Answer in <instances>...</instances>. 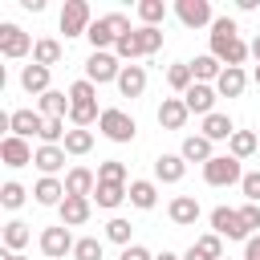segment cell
I'll list each match as a JSON object with an SVG mask.
<instances>
[{
	"instance_id": "31",
	"label": "cell",
	"mask_w": 260,
	"mask_h": 260,
	"mask_svg": "<svg viewBox=\"0 0 260 260\" xmlns=\"http://www.w3.org/2000/svg\"><path fill=\"white\" fill-rule=\"evenodd\" d=\"M167 85H171V89L183 98V93L195 85V73H191V65H187V61H175V65L167 69Z\"/></svg>"
},
{
	"instance_id": "15",
	"label": "cell",
	"mask_w": 260,
	"mask_h": 260,
	"mask_svg": "<svg viewBox=\"0 0 260 260\" xmlns=\"http://www.w3.org/2000/svg\"><path fill=\"white\" fill-rule=\"evenodd\" d=\"M93 191H98V175H93L89 167H73V171L65 175V195H81V199H93Z\"/></svg>"
},
{
	"instance_id": "38",
	"label": "cell",
	"mask_w": 260,
	"mask_h": 260,
	"mask_svg": "<svg viewBox=\"0 0 260 260\" xmlns=\"http://www.w3.org/2000/svg\"><path fill=\"white\" fill-rule=\"evenodd\" d=\"M134 37H138V45H142V57H150V53H158L162 49V28H134Z\"/></svg>"
},
{
	"instance_id": "41",
	"label": "cell",
	"mask_w": 260,
	"mask_h": 260,
	"mask_svg": "<svg viewBox=\"0 0 260 260\" xmlns=\"http://www.w3.org/2000/svg\"><path fill=\"white\" fill-rule=\"evenodd\" d=\"M98 183H126V162L106 158V162L98 167Z\"/></svg>"
},
{
	"instance_id": "6",
	"label": "cell",
	"mask_w": 260,
	"mask_h": 260,
	"mask_svg": "<svg viewBox=\"0 0 260 260\" xmlns=\"http://www.w3.org/2000/svg\"><path fill=\"white\" fill-rule=\"evenodd\" d=\"M89 24H93L89 4H85V0H65V8H61V32H65V37H85Z\"/></svg>"
},
{
	"instance_id": "21",
	"label": "cell",
	"mask_w": 260,
	"mask_h": 260,
	"mask_svg": "<svg viewBox=\"0 0 260 260\" xmlns=\"http://www.w3.org/2000/svg\"><path fill=\"white\" fill-rule=\"evenodd\" d=\"M187 175V158L183 154H158L154 158V179L158 183H179Z\"/></svg>"
},
{
	"instance_id": "53",
	"label": "cell",
	"mask_w": 260,
	"mask_h": 260,
	"mask_svg": "<svg viewBox=\"0 0 260 260\" xmlns=\"http://www.w3.org/2000/svg\"><path fill=\"white\" fill-rule=\"evenodd\" d=\"M223 260H232V256H223Z\"/></svg>"
},
{
	"instance_id": "26",
	"label": "cell",
	"mask_w": 260,
	"mask_h": 260,
	"mask_svg": "<svg viewBox=\"0 0 260 260\" xmlns=\"http://www.w3.org/2000/svg\"><path fill=\"white\" fill-rule=\"evenodd\" d=\"M122 199H130V183H98V191H93V203L106 211H114Z\"/></svg>"
},
{
	"instance_id": "17",
	"label": "cell",
	"mask_w": 260,
	"mask_h": 260,
	"mask_svg": "<svg viewBox=\"0 0 260 260\" xmlns=\"http://www.w3.org/2000/svg\"><path fill=\"white\" fill-rule=\"evenodd\" d=\"M57 211H61V223H65V228H81V223L89 219V211H93V199H81V195H65V203H61Z\"/></svg>"
},
{
	"instance_id": "35",
	"label": "cell",
	"mask_w": 260,
	"mask_h": 260,
	"mask_svg": "<svg viewBox=\"0 0 260 260\" xmlns=\"http://www.w3.org/2000/svg\"><path fill=\"white\" fill-rule=\"evenodd\" d=\"M138 20H142L146 28H158V24L167 20V4H162V0H142V4H138Z\"/></svg>"
},
{
	"instance_id": "42",
	"label": "cell",
	"mask_w": 260,
	"mask_h": 260,
	"mask_svg": "<svg viewBox=\"0 0 260 260\" xmlns=\"http://www.w3.org/2000/svg\"><path fill=\"white\" fill-rule=\"evenodd\" d=\"M24 195H28V191H24V187H20V183H16V179H8V183H4V187H0V203H4V207H8V211H16V207H20V203H24Z\"/></svg>"
},
{
	"instance_id": "36",
	"label": "cell",
	"mask_w": 260,
	"mask_h": 260,
	"mask_svg": "<svg viewBox=\"0 0 260 260\" xmlns=\"http://www.w3.org/2000/svg\"><path fill=\"white\" fill-rule=\"evenodd\" d=\"M130 236H134V223H130V219L114 215V219L106 223V240H110V244H122V248H130Z\"/></svg>"
},
{
	"instance_id": "24",
	"label": "cell",
	"mask_w": 260,
	"mask_h": 260,
	"mask_svg": "<svg viewBox=\"0 0 260 260\" xmlns=\"http://www.w3.org/2000/svg\"><path fill=\"white\" fill-rule=\"evenodd\" d=\"M20 89H24V93H37V98H41V93H49V69H45V65H37V61H32V65H24V69H20Z\"/></svg>"
},
{
	"instance_id": "27",
	"label": "cell",
	"mask_w": 260,
	"mask_h": 260,
	"mask_svg": "<svg viewBox=\"0 0 260 260\" xmlns=\"http://www.w3.org/2000/svg\"><path fill=\"white\" fill-rule=\"evenodd\" d=\"M191 65V73H195V81H203V85H215L219 81V73H223V65L211 57V53H199L195 61H187Z\"/></svg>"
},
{
	"instance_id": "52",
	"label": "cell",
	"mask_w": 260,
	"mask_h": 260,
	"mask_svg": "<svg viewBox=\"0 0 260 260\" xmlns=\"http://www.w3.org/2000/svg\"><path fill=\"white\" fill-rule=\"evenodd\" d=\"M252 81H256V85H260V65H256V73H252Z\"/></svg>"
},
{
	"instance_id": "39",
	"label": "cell",
	"mask_w": 260,
	"mask_h": 260,
	"mask_svg": "<svg viewBox=\"0 0 260 260\" xmlns=\"http://www.w3.org/2000/svg\"><path fill=\"white\" fill-rule=\"evenodd\" d=\"M85 102H98V85L81 77V81L69 85V106H85Z\"/></svg>"
},
{
	"instance_id": "5",
	"label": "cell",
	"mask_w": 260,
	"mask_h": 260,
	"mask_svg": "<svg viewBox=\"0 0 260 260\" xmlns=\"http://www.w3.org/2000/svg\"><path fill=\"white\" fill-rule=\"evenodd\" d=\"M211 232L215 236H223V240H252V232L244 228V219H240V207H215L211 211Z\"/></svg>"
},
{
	"instance_id": "49",
	"label": "cell",
	"mask_w": 260,
	"mask_h": 260,
	"mask_svg": "<svg viewBox=\"0 0 260 260\" xmlns=\"http://www.w3.org/2000/svg\"><path fill=\"white\" fill-rule=\"evenodd\" d=\"M248 53H252V57H256V65H260V32L252 37V45H248Z\"/></svg>"
},
{
	"instance_id": "16",
	"label": "cell",
	"mask_w": 260,
	"mask_h": 260,
	"mask_svg": "<svg viewBox=\"0 0 260 260\" xmlns=\"http://www.w3.org/2000/svg\"><path fill=\"white\" fill-rule=\"evenodd\" d=\"M32 199H37L41 207H61V203H65V183L53 179V175H41L37 187H32Z\"/></svg>"
},
{
	"instance_id": "25",
	"label": "cell",
	"mask_w": 260,
	"mask_h": 260,
	"mask_svg": "<svg viewBox=\"0 0 260 260\" xmlns=\"http://www.w3.org/2000/svg\"><path fill=\"white\" fill-rule=\"evenodd\" d=\"M256 150H260V134H252V130H236V134L228 138V154H232V158H240V162H244V158H252Z\"/></svg>"
},
{
	"instance_id": "11",
	"label": "cell",
	"mask_w": 260,
	"mask_h": 260,
	"mask_svg": "<svg viewBox=\"0 0 260 260\" xmlns=\"http://www.w3.org/2000/svg\"><path fill=\"white\" fill-rule=\"evenodd\" d=\"M45 130V114L41 110H12L8 114V134L16 138H41Z\"/></svg>"
},
{
	"instance_id": "28",
	"label": "cell",
	"mask_w": 260,
	"mask_h": 260,
	"mask_svg": "<svg viewBox=\"0 0 260 260\" xmlns=\"http://www.w3.org/2000/svg\"><path fill=\"white\" fill-rule=\"evenodd\" d=\"M244 85H248V73H244V69H228V65H223V73H219V81H215V93H219V98H240V93H244Z\"/></svg>"
},
{
	"instance_id": "32",
	"label": "cell",
	"mask_w": 260,
	"mask_h": 260,
	"mask_svg": "<svg viewBox=\"0 0 260 260\" xmlns=\"http://www.w3.org/2000/svg\"><path fill=\"white\" fill-rule=\"evenodd\" d=\"M28 240H32V232H28L24 219H8V223H4V248H8V252H20Z\"/></svg>"
},
{
	"instance_id": "40",
	"label": "cell",
	"mask_w": 260,
	"mask_h": 260,
	"mask_svg": "<svg viewBox=\"0 0 260 260\" xmlns=\"http://www.w3.org/2000/svg\"><path fill=\"white\" fill-rule=\"evenodd\" d=\"M195 248H199L207 260H223V236H215V232H203V236L195 240Z\"/></svg>"
},
{
	"instance_id": "4",
	"label": "cell",
	"mask_w": 260,
	"mask_h": 260,
	"mask_svg": "<svg viewBox=\"0 0 260 260\" xmlns=\"http://www.w3.org/2000/svg\"><path fill=\"white\" fill-rule=\"evenodd\" d=\"M203 183H207V187H232V183H244V167H240V158H232V154H215V158L203 167Z\"/></svg>"
},
{
	"instance_id": "43",
	"label": "cell",
	"mask_w": 260,
	"mask_h": 260,
	"mask_svg": "<svg viewBox=\"0 0 260 260\" xmlns=\"http://www.w3.org/2000/svg\"><path fill=\"white\" fill-rule=\"evenodd\" d=\"M73 260H102V240L98 236H81L73 248Z\"/></svg>"
},
{
	"instance_id": "9",
	"label": "cell",
	"mask_w": 260,
	"mask_h": 260,
	"mask_svg": "<svg viewBox=\"0 0 260 260\" xmlns=\"http://www.w3.org/2000/svg\"><path fill=\"white\" fill-rule=\"evenodd\" d=\"M37 244H41V252H45L49 260H61L65 252H73V248H77V240L69 236V228H65V223H53V228H45Z\"/></svg>"
},
{
	"instance_id": "8",
	"label": "cell",
	"mask_w": 260,
	"mask_h": 260,
	"mask_svg": "<svg viewBox=\"0 0 260 260\" xmlns=\"http://www.w3.org/2000/svg\"><path fill=\"white\" fill-rule=\"evenodd\" d=\"M118 77H122V65H118L114 53H89V61H85V81H93V85L114 81V85H118Z\"/></svg>"
},
{
	"instance_id": "7",
	"label": "cell",
	"mask_w": 260,
	"mask_h": 260,
	"mask_svg": "<svg viewBox=\"0 0 260 260\" xmlns=\"http://www.w3.org/2000/svg\"><path fill=\"white\" fill-rule=\"evenodd\" d=\"M32 37L20 28V24H0V57H8V61H20V57H28L32 53Z\"/></svg>"
},
{
	"instance_id": "2",
	"label": "cell",
	"mask_w": 260,
	"mask_h": 260,
	"mask_svg": "<svg viewBox=\"0 0 260 260\" xmlns=\"http://www.w3.org/2000/svg\"><path fill=\"white\" fill-rule=\"evenodd\" d=\"M126 32H134L130 28V20L122 16V12H106V16H98L93 24H89V45H93V53H110L114 45H118V37H126Z\"/></svg>"
},
{
	"instance_id": "20",
	"label": "cell",
	"mask_w": 260,
	"mask_h": 260,
	"mask_svg": "<svg viewBox=\"0 0 260 260\" xmlns=\"http://www.w3.org/2000/svg\"><path fill=\"white\" fill-rule=\"evenodd\" d=\"M199 134H203L207 142H228V138L236 134V122H232L228 114H219V110H215V114H207V118H203V130H199Z\"/></svg>"
},
{
	"instance_id": "45",
	"label": "cell",
	"mask_w": 260,
	"mask_h": 260,
	"mask_svg": "<svg viewBox=\"0 0 260 260\" xmlns=\"http://www.w3.org/2000/svg\"><path fill=\"white\" fill-rule=\"evenodd\" d=\"M240 219H244L248 232H256V228H260V203H244V207H240Z\"/></svg>"
},
{
	"instance_id": "44",
	"label": "cell",
	"mask_w": 260,
	"mask_h": 260,
	"mask_svg": "<svg viewBox=\"0 0 260 260\" xmlns=\"http://www.w3.org/2000/svg\"><path fill=\"white\" fill-rule=\"evenodd\" d=\"M240 191H244V199H248V203H260V171H248V175H244V183H240Z\"/></svg>"
},
{
	"instance_id": "46",
	"label": "cell",
	"mask_w": 260,
	"mask_h": 260,
	"mask_svg": "<svg viewBox=\"0 0 260 260\" xmlns=\"http://www.w3.org/2000/svg\"><path fill=\"white\" fill-rule=\"evenodd\" d=\"M118 260H154V256H150L142 244H130V248H122V256H118Z\"/></svg>"
},
{
	"instance_id": "23",
	"label": "cell",
	"mask_w": 260,
	"mask_h": 260,
	"mask_svg": "<svg viewBox=\"0 0 260 260\" xmlns=\"http://www.w3.org/2000/svg\"><path fill=\"white\" fill-rule=\"evenodd\" d=\"M32 167H37L41 175H53V179H57V171L65 167V146H37Z\"/></svg>"
},
{
	"instance_id": "37",
	"label": "cell",
	"mask_w": 260,
	"mask_h": 260,
	"mask_svg": "<svg viewBox=\"0 0 260 260\" xmlns=\"http://www.w3.org/2000/svg\"><path fill=\"white\" fill-rule=\"evenodd\" d=\"M114 57H118V61H130V65H134V61L142 57V45H138V37H134V32L118 37V45H114Z\"/></svg>"
},
{
	"instance_id": "18",
	"label": "cell",
	"mask_w": 260,
	"mask_h": 260,
	"mask_svg": "<svg viewBox=\"0 0 260 260\" xmlns=\"http://www.w3.org/2000/svg\"><path fill=\"white\" fill-rule=\"evenodd\" d=\"M167 215H171L175 228H191V223L199 219V199H195V195H175L171 207H167Z\"/></svg>"
},
{
	"instance_id": "47",
	"label": "cell",
	"mask_w": 260,
	"mask_h": 260,
	"mask_svg": "<svg viewBox=\"0 0 260 260\" xmlns=\"http://www.w3.org/2000/svg\"><path fill=\"white\" fill-rule=\"evenodd\" d=\"M240 260H260V236H252L248 244H244V256Z\"/></svg>"
},
{
	"instance_id": "48",
	"label": "cell",
	"mask_w": 260,
	"mask_h": 260,
	"mask_svg": "<svg viewBox=\"0 0 260 260\" xmlns=\"http://www.w3.org/2000/svg\"><path fill=\"white\" fill-rule=\"evenodd\" d=\"M183 260H207V256H203V252H199V248H195V244H191V248H187V252H183Z\"/></svg>"
},
{
	"instance_id": "29",
	"label": "cell",
	"mask_w": 260,
	"mask_h": 260,
	"mask_svg": "<svg viewBox=\"0 0 260 260\" xmlns=\"http://www.w3.org/2000/svg\"><path fill=\"white\" fill-rule=\"evenodd\" d=\"M130 203H134L138 211H150V207L158 203V187H154L150 179H130Z\"/></svg>"
},
{
	"instance_id": "1",
	"label": "cell",
	"mask_w": 260,
	"mask_h": 260,
	"mask_svg": "<svg viewBox=\"0 0 260 260\" xmlns=\"http://www.w3.org/2000/svg\"><path fill=\"white\" fill-rule=\"evenodd\" d=\"M211 57H215L219 65H228V69H240V65L252 57L248 45L240 41L232 16H215V24H211Z\"/></svg>"
},
{
	"instance_id": "3",
	"label": "cell",
	"mask_w": 260,
	"mask_h": 260,
	"mask_svg": "<svg viewBox=\"0 0 260 260\" xmlns=\"http://www.w3.org/2000/svg\"><path fill=\"white\" fill-rule=\"evenodd\" d=\"M98 130H102L110 142H134V134H138V122H134L126 110L110 106V110H102V118H98Z\"/></svg>"
},
{
	"instance_id": "50",
	"label": "cell",
	"mask_w": 260,
	"mask_h": 260,
	"mask_svg": "<svg viewBox=\"0 0 260 260\" xmlns=\"http://www.w3.org/2000/svg\"><path fill=\"white\" fill-rule=\"evenodd\" d=\"M154 260H183V256H179V252H167V248H162V252H158Z\"/></svg>"
},
{
	"instance_id": "51",
	"label": "cell",
	"mask_w": 260,
	"mask_h": 260,
	"mask_svg": "<svg viewBox=\"0 0 260 260\" xmlns=\"http://www.w3.org/2000/svg\"><path fill=\"white\" fill-rule=\"evenodd\" d=\"M4 260H28V256H20V252H4Z\"/></svg>"
},
{
	"instance_id": "33",
	"label": "cell",
	"mask_w": 260,
	"mask_h": 260,
	"mask_svg": "<svg viewBox=\"0 0 260 260\" xmlns=\"http://www.w3.org/2000/svg\"><path fill=\"white\" fill-rule=\"evenodd\" d=\"M41 114H45V118H65V114H69V93H61V89L41 93Z\"/></svg>"
},
{
	"instance_id": "13",
	"label": "cell",
	"mask_w": 260,
	"mask_h": 260,
	"mask_svg": "<svg viewBox=\"0 0 260 260\" xmlns=\"http://www.w3.org/2000/svg\"><path fill=\"white\" fill-rule=\"evenodd\" d=\"M32 146H28V138H16V134H4L0 138V158H4V167H28L32 162Z\"/></svg>"
},
{
	"instance_id": "30",
	"label": "cell",
	"mask_w": 260,
	"mask_h": 260,
	"mask_svg": "<svg viewBox=\"0 0 260 260\" xmlns=\"http://www.w3.org/2000/svg\"><path fill=\"white\" fill-rule=\"evenodd\" d=\"M61 53H65V49H61V41H53V37H41V41L32 45V61L45 65V69H53V65L61 61Z\"/></svg>"
},
{
	"instance_id": "34",
	"label": "cell",
	"mask_w": 260,
	"mask_h": 260,
	"mask_svg": "<svg viewBox=\"0 0 260 260\" xmlns=\"http://www.w3.org/2000/svg\"><path fill=\"white\" fill-rule=\"evenodd\" d=\"M61 146H65V154H89V150H93V130H77V126H73Z\"/></svg>"
},
{
	"instance_id": "14",
	"label": "cell",
	"mask_w": 260,
	"mask_h": 260,
	"mask_svg": "<svg viewBox=\"0 0 260 260\" xmlns=\"http://www.w3.org/2000/svg\"><path fill=\"white\" fill-rule=\"evenodd\" d=\"M187 118H191V110L183 106V98H162V106H158V126L162 130H183Z\"/></svg>"
},
{
	"instance_id": "10",
	"label": "cell",
	"mask_w": 260,
	"mask_h": 260,
	"mask_svg": "<svg viewBox=\"0 0 260 260\" xmlns=\"http://www.w3.org/2000/svg\"><path fill=\"white\" fill-rule=\"evenodd\" d=\"M175 16L187 24V28H203V24H215V12L207 0H175Z\"/></svg>"
},
{
	"instance_id": "22",
	"label": "cell",
	"mask_w": 260,
	"mask_h": 260,
	"mask_svg": "<svg viewBox=\"0 0 260 260\" xmlns=\"http://www.w3.org/2000/svg\"><path fill=\"white\" fill-rule=\"evenodd\" d=\"M179 154H183L187 162H203V167L215 158V150H211V142H207L203 134H187V138H183V146H179Z\"/></svg>"
},
{
	"instance_id": "19",
	"label": "cell",
	"mask_w": 260,
	"mask_h": 260,
	"mask_svg": "<svg viewBox=\"0 0 260 260\" xmlns=\"http://www.w3.org/2000/svg\"><path fill=\"white\" fill-rule=\"evenodd\" d=\"M118 93H122V98H142V93H146V69H142V65H122Z\"/></svg>"
},
{
	"instance_id": "12",
	"label": "cell",
	"mask_w": 260,
	"mask_h": 260,
	"mask_svg": "<svg viewBox=\"0 0 260 260\" xmlns=\"http://www.w3.org/2000/svg\"><path fill=\"white\" fill-rule=\"evenodd\" d=\"M215 85H203V81H195L187 93H183V106L191 110V114H199V118H207V114H215Z\"/></svg>"
}]
</instances>
